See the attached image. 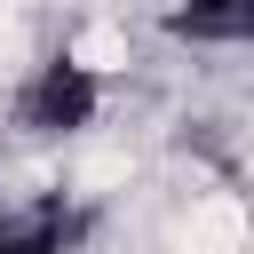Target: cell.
<instances>
[{"label": "cell", "instance_id": "cell-1", "mask_svg": "<svg viewBox=\"0 0 254 254\" xmlns=\"http://www.w3.org/2000/svg\"><path fill=\"white\" fill-rule=\"evenodd\" d=\"M95 111H103V79H95L79 56H40V64L24 71L16 103H8L16 135H32V143H71V135L95 127Z\"/></svg>", "mask_w": 254, "mask_h": 254}, {"label": "cell", "instance_id": "cell-2", "mask_svg": "<svg viewBox=\"0 0 254 254\" xmlns=\"http://www.w3.org/2000/svg\"><path fill=\"white\" fill-rule=\"evenodd\" d=\"M159 24L167 40H190V48H254V0H175Z\"/></svg>", "mask_w": 254, "mask_h": 254}, {"label": "cell", "instance_id": "cell-3", "mask_svg": "<svg viewBox=\"0 0 254 254\" xmlns=\"http://www.w3.org/2000/svg\"><path fill=\"white\" fill-rule=\"evenodd\" d=\"M79 214L64 206H32V214H0V254H71Z\"/></svg>", "mask_w": 254, "mask_h": 254}]
</instances>
